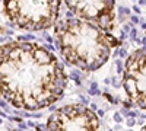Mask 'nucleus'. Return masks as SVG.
<instances>
[{
    "label": "nucleus",
    "instance_id": "f257e3e1",
    "mask_svg": "<svg viewBox=\"0 0 146 131\" xmlns=\"http://www.w3.org/2000/svg\"><path fill=\"white\" fill-rule=\"evenodd\" d=\"M67 74L45 47L29 41L0 45V96L23 111H40L62 99Z\"/></svg>",
    "mask_w": 146,
    "mask_h": 131
},
{
    "label": "nucleus",
    "instance_id": "f03ea898",
    "mask_svg": "<svg viewBox=\"0 0 146 131\" xmlns=\"http://www.w3.org/2000/svg\"><path fill=\"white\" fill-rule=\"evenodd\" d=\"M57 48L66 63L82 71H95L101 68L118 45L111 32L91 22L67 16L54 25Z\"/></svg>",
    "mask_w": 146,
    "mask_h": 131
},
{
    "label": "nucleus",
    "instance_id": "7ed1b4c3",
    "mask_svg": "<svg viewBox=\"0 0 146 131\" xmlns=\"http://www.w3.org/2000/svg\"><path fill=\"white\" fill-rule=\"evenodd\" d=\"M60 5L62 0H3V12L12 25L36 32L56 25Z\"/></svg>",
    "mask_w": 146,
    "mask_h": 131
},
{
    "label": "nucleus",
    "instance_id": "20e7f679",
    "mask_svg": "<svg viewBox=\"0 0 146 131\" xmlns=\"http://www.w3.org/2000/svg\"><path fill=\"white\" fill-rule=\"evenodd\" d=\"M47 131H101V120L83 103H69L54 109L47 120Z\"/></svg>",
    "mask_w": 146,
    "mask_h": 131
},
{
    "label": "nucleus",
    "instance_id": "39448f33",
    "mask_svg": "<svg viewBox=\"0 0 146 131\" xmlns=\"http://www.w3.org/2000/svg\"><path fill=\"white\" fill-rule=\"evenodd\" d=\"M123 89L129 101L146 111V48L133 51L124 63Z\"/></svg>",
    "mask_w": 146,
    "mask_h": 131
},
{
    "label": "nucleus",
    "instance_id": "423d86ee",
    "mask_svg": "<svg viewBox=\"0 0 146 131\" xmlns=\"http://www.w3.org/2000/svg\"><path fill=\"white\" fill-rule=\"evenodd\" d=\"M62 2L75 18L91 22L107 32H113L115 20L114 0H62Z\"/></svg>",
    "mask_w": 146,
    "mask_h": 131
},
{
    "label": "nucleus",
    "instance_id": "0eeeda50",
    "mask_svg": "<svg viewBox=\"0 0 146 131\" xmlns=\"http://www.w3.org/2000/svg\"><path fill=\"white\" fill-rule=\"evenodd\" d=\"M140 131H146V125H143V127H142V130H140Z\"/></svg>",
    "mask_w": 146,
    "mask_h": 131
}]
</instances>
